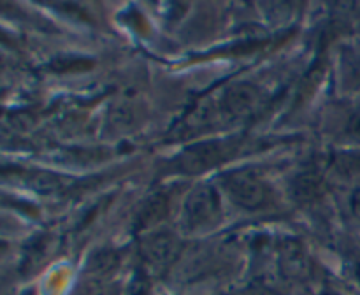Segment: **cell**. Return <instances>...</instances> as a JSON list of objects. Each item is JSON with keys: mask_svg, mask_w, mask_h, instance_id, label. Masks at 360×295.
<instances>
[{"mask_svg": "<svg viewBox=\"0 0 360 295\" xmlns=\"http://www.w3.org/2000/svg\"><path fill=\"white\" fill-rule=\"evenodd\" d=\"M181 251V242L176 234L169 230H158L150 234L141 242V255L146 266L153 269H167L172 266Z\"/></svg>", "mask_w": 360, "mask_h": 295, "instance_id": "5", "label": "cell"}, {"mask_svg": "<svg viewBox=\"0 0 360 295\" xmlns=\"http://www.w3.org/2000/svg\"><path fill=\"white\" fill-rule=\"evenodd\" d=\"M118 266V255L111 249H101V251L94 253L88 262V270L97 276H102V274L111 273L115 267Z\"/></svg>", "mask_w": 360, "mask_h": 295, "instance_id": "9", "label": "cell"}, {"mask_svg": "<svg viewBox=\"0 0 360 295\" xmlns=\"http://www.w3.org/2000/svg\"><path fill=\"white\" fill-rule=\"evenodd\" d=\"M264 102L262 90L253 83H236L220 98L221 111L227 119H246L255 114Z\"/></svg>", "mask_w": 360, "mask_h": 295, "instance_id": "3", "label": "cell"}, {"mask_svg": "<svg viewBox=\"0 0 360 295\" xmlns=\"http://www.w3.org/2000/svg\"><path fill=\"white\" fill-rule=\"evenodd\" d=\"M323 193V181L315 172H302L292 183V197L297 202H313Z\"/></svg>", "mask_w": 360, "mask_h": 295, "instance_id": "7", "label": "cell"}, {"mask_svg": "<svg viewBox=\"0 0 360 295\" xmlns=\"http://www.w3.org/2000/svg\"><path fill=\"white\" fill-rule=\"evenodd\" d=\"M137 105L132 100H122L111 109V122L118 129H129L137 122Z\"/></svg>", "mask_w": 360, "mask_h": 295, "instance_id": "8", "label": "cell"}, {"mask_svg": "<svg viewBox=\"0 0 360 295\" xmlns=\"http://www.w3.org/2000/svg\"><path fill=\"white\" fill-rule=\"evenodd\" d=\"M77 295H108V290H105L104 284L98 283V281H91V283L84 284Z\"/></svg>", "mask_w": 360, "mask_h": 295, "instance_id": "12", "label": "cell"}, {"mask_svg": "<svg viewBox=\"0 0 360 295\" xmlns=\"http://www.w3.org/2000/svg\"><path fill=\"white\" fill-rule=\"evenodd\" d=\"M359 277H360V269H359Z\"/></svg>", "mask_w": 360, "mask_h": 295, "instance_id": "15", "label": "cell"}, {"mask_svg": "<svg viewBox=\"0 0 360 295\" xmlns=\"http://www.w3.org/2000/svg\"><path fill=\"white\" fill-rule=\"evenodd\" d=\"M224 188L238 206L245 209H257L267 199V192L259 176L250 171H232L225 174Z\"/></svg>", "mask_w": 360, "mask_h": 295, "instance_id": "4", "label": "cell"}, {"mask_svg": "<svg viewBox=\"0 0 360 295\" xmlns=\"http://www.w3.org/2000/svg\"><path fill=\"white\" fill-rule=\"evenodd\" d=\"M169 211V199L164 193H155L151 195L146 202L143 204L139 211V216H137V228L141 230H146V228L155 227V225L160 223L165 218Z\"/></svg>", "mask_w": 360, "mask_h": 295, "instance_id": "6", "label": "cell"}, {"mask_svg": "<svg viewBox=\"0 0 360 295\" xmlns=\"http://www.w3.org/2000/svg\"><path fill=\"white\" fill-rule=\"evenodd\" d=\"M238 151V140H206L188 146L171 162V171L181 174H200L218 167L234 157Z\"/></svg>", "mask_w": 360, "mask_h": 295, "instance_id": "1", "label": "cell"}, {"mask_svg": "<svg viewBox=\"0 0 360 295\" xmlns=\"http://www.w3.org/2000/svg\"><path fill=\"white\" fill-rule=\"evenodd\" d=\"M350 204H352V211H354L355 216L360 218V183L357 186H355L354 193H352Z\"/></svg>", "mask_w": 360, "mask_h": 295, "instance_id": "13", "label": "cell"}, {"mask_svg": "<svg viewBox=\"0 0 360 295\" xmlns=\"http://www.w3.org/2000/svg\"><path fill=\"white\" fill-rule=\"evenodd\" d=\"M221 211L220 195L211 185H200L186 195L181 220L186 230H202L218 221Z\"/></svg>", "mask_w": 360, "mask_h": 295, "instance_id": "2", "label": "cell"}, {"mask_svg": "<svg viewBox=\"0 0 360 295\" xmlns=\"http://www.w3.org/2000/svg\"><path fill=\"white\" fill-rule=\"evenodd\" d=\"M347 132L348 136L355 137V139H360V109H357V111L350 116V119H348Z\"/></svg>", "mask_w": 360, "mask_h": 295, "instance_id": "11", "label": "cell"}, {"mask_svg": "<svg viewBox=\"0 0 360 295\" xmlns=\"http://www.w3.org/2000/svg\"><path fill=\"white\" fill-rule=\"evenodd\" d=\"M333 165L334 169H336V172H340V174L352 176L357 171H360V157L352 153H341L338 155V157H334Z\"/></svg>", "mask_w": 360, "mask_h": 295, "instance_id": "10", "label": "cell"}, {"mask_svg": "<svg viewBox=\"0 0 360 295\" xmlns=\"http://www.w3.org/2000/svg\"><path fill=\"white\" fill-rule=\"evenodd\" d=\"M352 70L360 77V49H357V51L352 55Z\"/></svg>", "mask_w": 360, "mask_h": 295, "instance_id": "14", "label": "cell"}]
</instances>
